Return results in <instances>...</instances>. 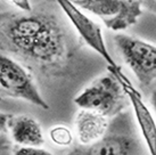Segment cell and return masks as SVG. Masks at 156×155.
<instances>
[{"mask_svg": "<svg viewBox=\"0 0 156 155\" xmlns=\"http://www.w3.org/2000/svg\"><path fill=\"white\" fill-rule=\"evenodd\" d=\"M1 47L48 78L65 74L73 57L64 27L44 12L1 14Z\"/></svg>", "mask_w": 156, "mask_h": 155, "instance_id": "obj_1", "label": "cell"}, {"mask_svg": "<svg viewBox=\"0 0 156 155\" xmlns=\"http://www.w3.org/2000/svg\"><path fill=\"white\" fill-rule=\"evenodd\" d=\"M128 102L130 100L121 81L111 70L94 80L74 98V103L80 108L95 111L107 117L123 112L129 104Z\"/></svg>", "mask_w": 156, "mask_h": 155, "instance_id": "obj_2", "label": "cell"}, {"mask_svg": "<svg viewBox=\"0 0 156 155\" xmlns=\"http://www.w3.org/2000/svg\"><path fill=\"white\" fill-rule=\"evenodd\" d=\"M0 83L2 96L23 99L44 110L49 108L30 72L12 57L5 55L0 57Z\"/></svg>", "mask_w": 156, "mask_h": 155, "instance_id": "obj_3", "label": "cell"}, {"mask_svg": "<svg viewBox=\"0 0 156 155\" xmlns=\"http://www.w3.org/2000/svg\"><path fill=\"white\" fill-rule=\"evenodd\" d=\"M114 42L139 83L151 86L156 80V46L126 34H116Z\"/></svg>", "mask_w": 156, "mask_h": 155, "instance_id": "obj_4", "label": "cell"}, {"mask_svg": "<svg viewBox=\"0 0 156 155\" xmlns=\"http://www.w3.org/2000/svg\"><path fill=\"white\" fill-rule=\"evenodd\" d=\"M80 8L90 12L112 31H122L137 23L143 14L140 0H72Z\"/></svg>", "mask_w": 156, "mask_h": 155, "instance_id": "obj_5", "label": "cell"}, {"mask_svg": "<svg viewBox=\"0 0 156 155\" xmlns=\"http://www.w3.org/2000/svg\"><path fill=\"white\" fill-rule=\"evenodd\" d=\"M56 1L83 41L98 55L103 57L109 67L113 69L120 67L108 52L99 24L92 21L89 16L84 15L72 0H56Z\"/></svg>", "mask_w": 156, "mask_h": 155, "instance_id": "obj_6", "label": "cell"}, {"mask_svg": "<svg viewBox=\"0 0 156 155\" xmlns=\"http://www.w3.org/2000/svg\"><path fill=\"white\" fill-rule=\"evenodd\" d=\"M108 70L116 74V77L119 78V80L121 81L122 86L124 88V91L129 97L130 104L133 107L136 120H137L141 136L144 138V142L149 152V155H156V121L152 112L143 102L139 91L136 88H133L129 79L122 73L121 67L113 69L108 66Z\"/></svg>", "mask_w": 156, "mask_h": 155, "instance_id": "obj_7", "label": "cell"}, {"mask_svg": "<svg viewBox=\"0 0 156 155\" xmlns=\"http://www.w3.org/2000/svg\"><path fill=\"white\" fill-rule=\"evenodd\" d=\"M139 144L133 135L126 132H111L103 139L74 148L67 155H137Z\"/></svg>", "mask_w": 156, "mask_h": 155, "instance_id": "obj_8", "label": "cell"}, {"mask_svg": "<svg viewBox=\"0 0 156 155\" xmlns=\"http://www.w3.org/2000/svg\"><path fill=\"white\" fill-rule=\"evenodd\" d=\"M2 129L9 131L15 144L23 147H41L44 144L42 128L38 121L29 115L1 113Z\"/></svg>", "mask_w": 156, "mask_h": 155, "instance_id": "obj_9", "label": "cell"}, {"mask_svg": "<svg viewBox=\"0 0 156 155\" xmlns=\"http://www.w3.org/2000/svg\"><path fill=\"white\" fill-rule=\"evenodd\" d=\"M75 132L81 145H90L107 135L109 121L107 116L90 110H80L75 115Z\"/></svg>", "mask_w": 156, "mask_h": 155, "instance_id": "obj_10", "label": "cell"}, {"mask_svg": "<svg viewBox=\"0 0 156 155\" xmlns=\"http://www.w3.org/2000/svg\"><path fill=\"white\" fill-rule=\"evenodd\" d=\"M49 138L54 144L61 147H69L73 142V134L65 125H54L49 129Z\"/></svg>", "mask_w": 156, "mask_h": 155, "instance_id": "obj_11", "label": "cell"}, {"mask_svg": "<svg viewBox=\"0 0 156 155\" xmlns=\"http://www.w3.org/2000/svg\"><path fill=\"white\" fill-rule=\"evenodd\" d=\"M13 155H54L49 151L41 147H23L20 146L14 151Z\"/></svg>", "mask_w": 156, "mask_h": 155, "instance_id": "obj_12", "label": "cell"}, {"mask_svg": "<svg viewBox=\"0 0 156 155\" xmlns=\"http://www.w3.org/2000/svg\"><path fill=\"white\" fill-rule=\"evenodd\" d=\"M10 1L23 12H32V6L29 0H10Z\"/></svg>", "mask_w": 156, "mask_h": 155, "instance_id": "obj_13", "label": "cell"}, {"mask_svg": "<svg viewBox=\"0 0 156 155\" xmlns=\"http://www.w3.org/2000/svg\"><path fill=\"white\" fill-rule=\"evenodd\" d=\"M144 7H146L148 10L156 14V0H140Z\"/></svg>", "mask_w": 156, "mask_h": 155, "instance_id": "obj_14", "label": "cell"}, {"mask_svg": "<svg viewBox=\"0 0 156 155\" xmlns=\"http://www.w3.org/2000/svg\"><path fill=\"white\" fill-rule=\"evenodd\" d=\"M151 103H152L153 108H154V111H155V114H156V89L153 91L152 97H151Z\"/></svg>", "mask_w": 156, "mask_h": 155, "instance_id": "obj_15", "label": "cell"}]
</instances>
